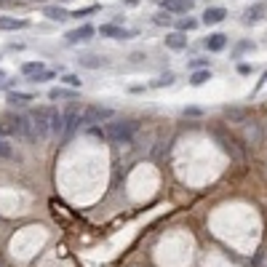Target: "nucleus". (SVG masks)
Segmentation results:
<instances>
[{
    "label": "nucleus",
    "instance_id": "f257e3e1",
    "mask_svg": "<svg viewBox=\"0 0 267 267\" xmlns=\"http://www.w3.org/2000/svg\"><path fill=\"white\" fill-rule=\"evenodd\" d=\"M137 128H139L137 120H112L104 128V137L110 142H115V145H128L134 139V134H137Z\"/></svg>",
    "mask_w": 267,
    "mask_h": 267
},
{
    "label": "nucleus",
    "instance_id": "f03ea898",
    "mask_svg": "<svg viewBox=\"0 0 267 267\" xmlns=\"http://www.w3.org/2000/svg\"><path fill=\"white\" fill-rule=\"evenodd\" d=\"M49 118H51V107H40V110L30 112V123H32V139H46V137L51 134Z\"/></svg>",
    "mask_w": 267,
    "mask_h": 267
},
{
    "label": "nucleus",
    "instance_id": "7ed1b4c3",
    "mask_svg": "<svg viewBox=\"0 0 267 267\" xmlns=\"http://www.w3.org/2000/svg\"><path fill=\"white\" fill-rule=\"evenodd\" d=\"M115 112L110 107H97V104H91V107H85L80 112V123H102V120H110Z\"/></svg>",
    "mask_w": 267,
    "mask_h": 267
},
{
    "label": "nucleus",
    "instance_id": "20e7f679",
    "mask_svg": "<svg viewBox=\"0 0 267 267\" xmlns=\"http://www.w3.org/2000/svg\"><path fill=\"white\" fill-rule=\"evenodd\" d=\"M75 128H80V112L75 110V107H70L67 112H62V137L64 139L72 137Z\"/></svg>",
    "mask_w": 267,
    "mask_h": 267
},
{
    "label": "nucleus",
    "instance_id": "39448f33",
    "mask_svg": "<svg viewBox=\"0 0 267 267\" xmlns=\"http://www.w3.org/2000/svg\"><path fill=\"white\" fill-rule=\"evenodd\" d=\"M94 35H97V27H91V24H80L78 30H70V32H67V43H70V46L88 43Z\"/></svg>",
    "mask_w": 267,
    "mask_h": 267
},
{
    "label": "nucleus",
    "instance_id": "423d86ee",
    "mask_svg": "<svg viewBox=\"0 0 267 267\" xmlns=\"http://www.w3.org/2000/svg\"><path fill=\"white\" fill-rule=\"evenodd\" d=\"M99 35H102V37H112V40H128V37H134L137 32L123 30L120 24H102V27H99Z\"/></svg>",
    "mask_w": 267,
    "mask_h": 267
},
{
    "label": "nucleus",
    "instance_id": "0eeeda50",
    "mask_svg": "<svg viewBox=\"0 0 267 267\" xmlns=\"http://www.w3.org/2000/svg\"><path fill=\"white\" fill-rule=\"evenodd\" d=\"M243 139L249 142V145H259V142H262V126H259V123H256V120L246 123V126H243Z\"/></svg>",
    "mask_w": 267,
    "mask_h": 267
},
{
    "label": "nucleus",
    "instance_id": "6e6552de",
    "mask_svg": "<svg viewBox=\"0 0 267 267\" xmlns=\"http://www.w3.org/2000/svg\"><path fill=\"white\" fill-rule=\"evenodd\" d=\"M163 43H166V49H171V51H185L187 49V35L185 32H168L163 37Z\"/></svg>",
    "mask_w": 267,
    "mask_h": 267
},
{
    "label": "nucleus",
    "instance_id": "1a4fd4ad",
    "mask_svg": "<svg viewBox=\"0 0 267 267\" xmlns=\"http://www.w3.org/2000/svg\"><path fill=\"white\" fill-rule=\"evenodd\" d=\"M158 6L166 14H185L190 11V0H158Z\"/></svg>",
    "mask_w": 267,
    "mask_h": 267
},
{
    "label": "nucleus",
    "instance_id": "9d476101",
    "mask_svg": "<svg viewBox=\"0 0 267 267\" xmlns=\"http://www.w3.org/2000/svg\"><path fill=\"white\" fill-rule=\"evenodd\" d=\"M225 19H227V11L222 6H214V8H206V11H203V24H208V27L225 22Z\"/></svg>",
    "mask_w": 267,
    "mask_h": 267
},
{
    "label": "nucleus",
    "instance_id": "9b49d317",
    "mask_svg": "<svg viewBox=\"0 0 267 267\" xmlns=\"http://www.w3.org/2000/svg\"><path fill=\"white\" fill-rule=\"evenodd\" d=\"M264 11H267V6H262V3H254L251 8H246L243 22H246V24H256V22H262V19H264Z\"/></svg>",
    "mask_w": 267,
    "mask_h": 267
},
{
    "label": "nucleus",
    "instance_id": "f8f14e48",
    "mask_svg": "<svg viewBox=\"0 0 267 267\" xmlns=\"http://www.w3.org/2000/svg\"><path fill=\"white\" fill-rule=\"evenodd\" d=\"M203 46H206V51H222L225 46H227V35L214 32V35H208L206 40H203Z\"/></svg>",
    "mask_w": 267,
    "mask_h": 267
},
{
    "label": "nucleus",
    "instance_id": "ddd939ff",
    "mask_svg": "<svg viewBox=\"0 0 267 267\" xmlns=\"http://www.w3.org/2000/svg\"><path fill=\"white\" fill-rule=\"evenodd\" d=\"M43 14L49 16L51 22H64V19H70V11H67V8H62V6H46Z\"/></svg>",
    "mask_w": 267,
    "mask_h": 267
},
{
    "label": "nucleus",
    "instance_id": "4468645a",
    "mask_svg": "<svg viewBox=\"0 0 267 267\" xmlns=\"http://www.w3.org/2000/svg\"><path fill=\"white\" fill-rule=\"evenodd\" d=\"M27 22L24 19H14V16H0V30L11 32V30H24Z\"/></svg>",
    "mask_w": 267,
    "mask_h": 267
},
{
    "label": "nucleus",
    "instance_id": "2eb2a0df",
    "mask_svg": "<svg viewBox=\"0 0 267 267\" xmlns=\"http://www.w3.org/2000/svg\"><path fill=\"white\" fill-rule=\"evenodd\" d=\"M78 64L85 67V70H99V67H107V59H99V56H80Z\"/></svg>",
    "mask_w": 267,
    "mask_h": 267
},
{
    "label": "nucleus",
    "instance_id": "dca6fc26",
    "mask_svg": "<svg viewBox=\"0 0 267 267\" xmlns=\"http://www.w3.org/2000/svg\"><path fill=\"white\" fill-rule=\"evenodd\" d=\"M19 70H22V75H27V78H32L35 72H43V70H46V64H43L40 59H37V62H24Z\"/></svg>",
    "mask_w": 267,
    "mask_h": 267
},
{
    "label": "nucleus",
    "instance_id": "f3484780",
    "mask_svg": "<svg viewBox=\"0 0 267 267\" xmlns=\"http://www.w3.org/2000/svg\"><path fill=\"white\" fill-rule=\"evenodd\" d=\"M206 80H211V70H195L193 75H190V83L193 85H203Z\"/></svg>",
    "mask_w": 267,
    "mask_h": 267
},
{
    "label": "nucleus",
    "instance_id": "a211bd4d",
    "mask_svg": "<svg viewBox=\"0 0 267 267\" xmlns=\"http://www.w3.org/2000/svg\"><path fill=\"white\" fill-rule=\"evenodd\" d=\"M35 97L32 94H22V91H8V102L11 104H27V102H32Z\"/></svg>",
    "mask_w": 267,
    "mask_h": 267
},
{
    "label": "nucleus",
    "instance_id": "6ab92c4d",
    "mask_svg": "<svg viewBox=\"0 0 267 267\" xmlns=\"http://www.w3.org/2000/svg\"><path fill=\"white\" fill-rule=\"evenodd\" d=\"M49 126H51V131H54V134H62V112H59V110H51Z\"/></svg>",
    "mask_w": 267,
    "mask_h": 267
},
{
    "label": "nucleus",
    "instance_id": "aec40b11",
    "mask_svg": "<svg viewBox=\"0 0 267 267\" xmlns=\"http://www.w3.org/2000/svg\"><path fill=\"white\" fill-rule=\"evenodd\" d=\"M75 97V94L72 91H64V88H51L49 91V99L51 102H56V99H72Z\"/></svg>",
    "mask_w": 267,
    "mask_h": 267
},
{
    "label": "nucleus",
    "instance_id": "412c9836",
    "mask_svg": "<svg viewBox=\"0 0 267 267\" xmlns=\"http://www.w3.org/2000/svg\"><path fill=\"white\" fill-rule=\"evenodd\" d=\"M176 27H179V32H190V30H195V27H198V22H195V19H179Z\"/></svg>",
    "mask_w": 267,
    "mask_h": 267
},
{
    "label": "nucleus",
    "instance_id": "4be33fe9",
    "mask_svg": "<svg viewBox=\"0 0 267 267\" xmlns=\"http://www.w3.org/2000/svg\"><path fill=\"white\" fill-rule=\"evenodd\" d=\"M171 83H174V72H163L152 85H155V88H163V85H171Z\"/></svg>",
    "mask_w": 267,
    "mask_h": 267
},
{
    "label": "nucleus",
    "instance_id": "5701e85b",
    "mask_svg": "<svg viewBox=\"0 0 267 267\" xmlns=\"http://www.w3.org/2000/svg\"><path fill=\"white\" fill-rule=\"evenodd\" d=\"M51 78H54V70H43V72H35L30 80L32 83H46V80H51Z\"/></svg>",
    "mask_w": 267,
    "mask_h": 267
},
{
    "label": "nucleus",
    "instance_id": "b1692460",
    "mask_svg": "<svg viewBox=\"0 0 267 267\" xmlns=\"http://www.w3.org/2000/svg\"><path fill=\"white\" fill-rule=\"evenodd\" d=\"M97 11H99V6H85V8H78V11H72L70 16L80 19V16H88V14H97Z\"/></svg>",
    "mask_w": 267,
    "mask_h": 267
},
{
    "label": "nucleus",
    "instance_id": "393cba45",
    "mask_svg": "<svg viewBox=\"0 0 267 267\" xmlns=\"http://www.w3.org/2000/svg\"><path fill=\"white\" fill-rule=\"evenodd\" d=\"M14 155V147L8 139H0V158H11Z\"/></svg>",
    "mask_w": 267,
    "mask_h": 267
},
{
    "label": "nucleus",
    "instance_id": "a878e982",
    "mask_svg": "<svg viewBox=\"0 0 267 267\" xmlns=\"http://www.w3.org/2000/svg\"><path fill=\"white\" fill-rule=\"evenodd\" d=\"M62 80H64L67 85H72V88H78V85H83V80L78 78V75H72V72H67L64 78H62Z\"/></svg>",
    "mask_w": 267,
    "mask_h": 267
},
{
    "label": "nucleus",
    "instance_id": "bb28decb",
    "mask_svg": "<svg viewBox=\"0 0 267 267\" xmlns=\"http://www.w3.org/2000/svg\"><path fill=\"white\" fill-rule=\"evenodd\" d=\"M190 70H208V59H193L190 62Z\"/></svg>",
    "mask_w": 267,
    "mask_h": 267
},
{
    "label": "nucleus",
    "instance_id": "cd10ccee",
    "mask_svg": "<svg viewBox=\"0 0 267 267\" xmlns=\"http://www.w3.org/2000/svg\"><path fill=\"white\" fill-rule=\"evenodd\" d=\"M152 22H155V24H171V22H174V16H171V14H158Z\"/></svg>",
    "mask_w": 267,
    "mask_h": 267
},
{
    "label": "nucleus",
    "instance_id": "c85d7f7f",
    "mask_svg": "<svg viewBox=\"0 0 267 267\" xmlns=\"http://www.w3.org/2000/svg\"><path fill=\"white\" fill-rule=\"evenodd\" d=\"M91 134H94V137H102V139H104V128H99V126H91Z\"/></svg>",
    "mask_w": 267,
    "mask_h": 267
},
{
    "label": "nucleus",
    "instance_id": "c756f323",
    "mask_svg": "<svg viewBox=\"0 0 267 267\" xmlns=\"http://www.w3.org/2000/svg\"><path fill=\"white\" fill-rule=\"evenodd\" d=\"M238 72H241V75H249L251 67H249V64H238Z\"/></svg>",
    "mask_w": 267,
    "mask_h": 267
},
{
    "label": "nucleus",
    "instance_id": "7c9ffc66",
    "mask_svg": "<svg viewBox=\"0 0 267 267\" xmlns=\"http://www.w3.org/2000/svg\"><path fill=\"white\" fill-rule=\"evenodd\" d=\"M249 49H254L251 43H241V46H238V54H241V51H249Z\"/></svg>",
    "mask_w": 267,
    "mask_h": 267
},
{
    "label": "nucleus",
    "instance_id": "2f4dec72",
    "mask_svg": "<svg viewBox=\"0 0 267 267\" xmlns=\"http://www.w3.org/2000/svg\"><path fill=\"white\" fill-rule=\"evenodd\" d=\"M123 3H128V6H137V3H139V0H123Z\"/></svg>",
    "mask_w": 267,
    "mask_h": 267
},
{
    "label": "nucleus",
    "instance_id": "473e14b6",
    "mask_svg": "<svg viewBox=\"0 0 267 267\" xmlns=\"http://www.w3.org/2000/svg\"><path fill=\"white\" fill-rule=\"evenodd\" d=\"M0 139H6V128L3 126H0Z\"/></svg>",
    "mask_w": 267,
    "mask_h": 267
},
{
    "label": "nucleus",
    "instance_id": "72a5a7b5",
    "mask_svg": "<svg viewBox=\"0 0 267 267\" xmlns=\"http://www.w3.org/2000/svg\"><path fill=\"white\" fill-rule=\"evenodd\" d=\"M3 80H6V72H3V70H0V83H3Z\"/></svg>",
    "mask_w": 267,
    "mask_h": 267
}]
</instances>
